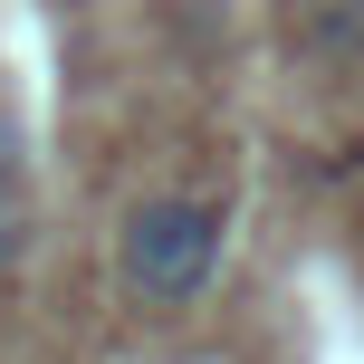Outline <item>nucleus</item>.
I'll return each instance as SVG.
<instances>
[{
  "instance_id": "f257e3e1",
  "label": "nucleus",
  "mask_w": 364,
  "mask_h": 364,
  "mask_svg": "<svg viewBox=\"0 0 364 364\" xmlns=\"http://www.w3.org/2000/svg\"><path fill=\"white\" fill-rule=\"evenodd\" d=\"M220 259H230V201L220 192H154L115 230V278L144 297L154 316H182L211 297Z\"/></svg>"
},
{
  "instance_id": "f03ea898",
  "label": "nucleus",
  "mask_w": 364,
  "mask_h": 364,
  "mask_svg": "<svg viewBox=\"0 0 364 364\" xmlns=\"http://www.w3.org/2000/svg\"><path fill=\"white\" fill-rule=\"evenodd\" d=\"M297 58L364 68V0H297Z\"/></svg>"
},
{
  "instance_id": "7ed1b4c3",
  "label": "nucleus",
  "mask_w": 364,
  "mask_h": 364,
  "mask_svg": "<svg viewBox=\"0 0 364 364\" xmlns=\"http://www.w3.org/2000/svg\"><path fill=\"white\" fill-rule=\"evenodd\" d=\"M29 250H38V201H29V182H0V278Z\"/></svg>"
},
{
  "instance_id": "20e7f679",
  "label": "nucleus",
  "mask_w": 364,
  "mask_h": 364,
  "mask_svg": "<svg viewBox=\"0 0 364 364\" xmlns=\"http://www.w3.org/2000/svg\"><path fill=\"white\" fill-rule=\"evenodd\" d=\"M0 182H29V134L0 115Z\"/></svg>"
}]
</instances>
